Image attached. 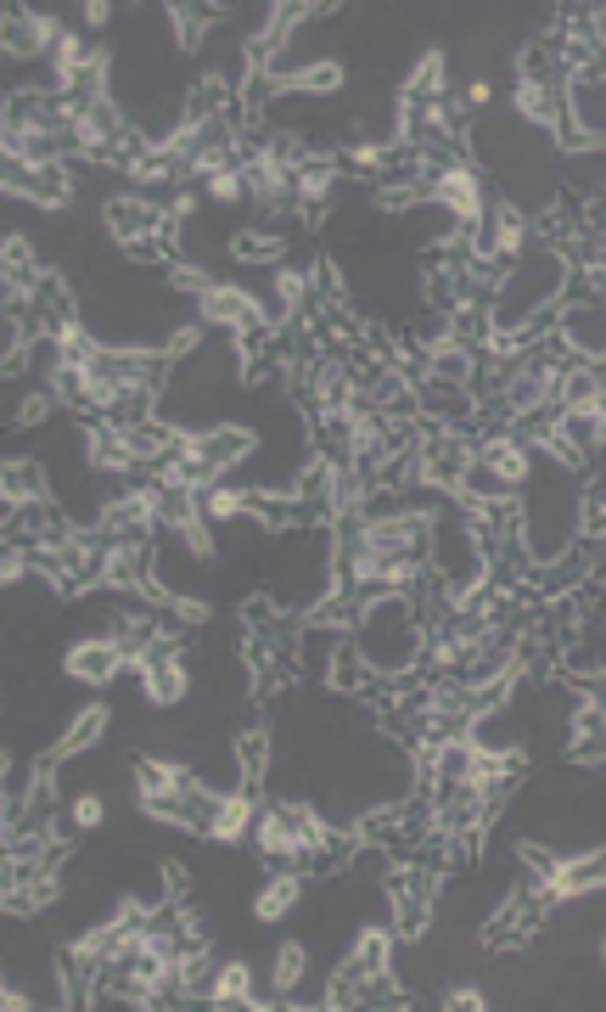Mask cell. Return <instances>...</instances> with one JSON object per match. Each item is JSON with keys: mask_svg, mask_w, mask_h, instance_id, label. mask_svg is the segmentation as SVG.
I'll return each mask as SVG.
<instances>
[{"mask_svg": "<svg viewBox=\"0 0 606 1012\" xmlns=\"http://www.w3.org/2000/svg\"><path fill=\"white\" fill-rule=\"evenodd\" d=\"M460 96H466V108H489V102H494V85H489V79H471Z\"/></svg>", "mask_w": 606, "mask_h": 1012, "instance_id": "30bf717a", "label": "cell"}, {"mask_svg": "<svg viewBox=\"0 0 606 1012\" xmlns=\"http://www.w3.org/2000/svg\"><path fill=\"white\" fill-rule=\"evenodd\" d=\"M444 1007H471V1012H483V1007H489V996H483L478 985H455V990L444 996Z\"/></svg>", "mask_w": 606, "mask_h": 1012, "instance_id": "9c48e42d", "label": "cell"}, {"mask_svg": "<svg viewBox=\"0 0 606 1012\" xmlns=\"http://www.w3.org/2000/svg\"><path fill=\"white\" fill-rule=\"evenodd\" d=\"M202 1001H214V1007H264V1001H253V967L242 957H230L225 967H214L209 996Z\"/></svg>", "mask_w": 606, "mask_h": 1012, "instance_id": "3957f363", "label": "cell"}, {"mask_svg": "<svg viewBox=\"0 0 606 1012\" xmlns=\"http://www.w3.org/2000/svg\"><path fill=\"white\" fill-rule=\"evenodd\" d=\"M67 822H74L79 833H96L101 822H108V799H101L96 788H85V794H74V804H67Z\"/></svg>", "mask_w": 606, "mask_h": 1012, "instance_id": "ba28073f", "label": "cell"}, {"mask_svg": "<svg viewBox=\"0 0 606 1012\" xmlns=\"http://www.w3.org/2000/svg\"><path fill=\"white\" fill-rule=\"evenodd\" d=\"M303 967H310V951H303V939L276 945V990H281V996H292V990L303 985Z\"/></svg>", "mask_w": 606, "mask_h": 1012, "instance_id": "52a82bcc", "label": "cell"}, {"mask_svg": "<svg viewBox=\"0 0 606 1012\" xmlns=\"http://www.w3.org/2000/svg\"><path fill=\"white\" fill-rule=\"evenodd\" d=\"M298 900H303V877L287 866V872H276L269 884L253 895V917L258 923H281V917H292L298 911Z\"/></svg>", "mask_w": 606, "mask_h": 1012, "instance_id": "7a4b0ae2", "label": "cell"}, {"mask_svg": "<svg viewBox=\"0 0 606 1012\" xmlns=\"http://www.w3.org/2000/svg\"><path fill=\"white\" fill-rule=\"evenodd\" d=\"M236 776H242V788H258V782L269 776V732L264 726L236 737Z\"/></svg>", "mask_w": 606, "mask_h": 1012, "instance_id": "5b68a950", "label": "cell"}, {"mask_svg": "<svg viewBox=\"0 0 606 1012\" xmlns=\"http://www.w3.org/2000/svg\"><path fill=\"white\" fill-rule=\"evenodd\" d=\"M101 732H108V709H85V714H74V726L62 732V754H67V760L85 754V748L101 742Z\"/></svg>", "mask_w": 606, "mask_h": 1012, "instance_id": "8992f818", "label": "cell"}, {"mask_svg": "<svg viewBox=\"0 0 606 1012\" xmlns=\"http://www.w3.org/2000/svg\"><path fill=\"white\" fill-rule=\"evenodd\" d=\"M0 489H7V507L51 501V489H46V467L34 462V455H23V462H7V473H0Z\"/></svg>", "mask_w": 606, "mask_h": 1012, "instance_id": "277c9868", "label": "cell"}, {"mask_svg": "<svg viewBox=\"0 0 606 1012\" xmlns=\"http://www.w3.org/2000/svg\"><path fill=\"white\" fill-rule=\"evenodd\" d=\"M124 664H129V652L118 647L113 630H108V636H85V641H74V647H67V659H62L67 680H79V687H108V680H118Z\"/></svg>", "mask_w": 606, "mask_h": 1012, "instance_id": "6da1fadb", "label": "cell"}]
</instances>
